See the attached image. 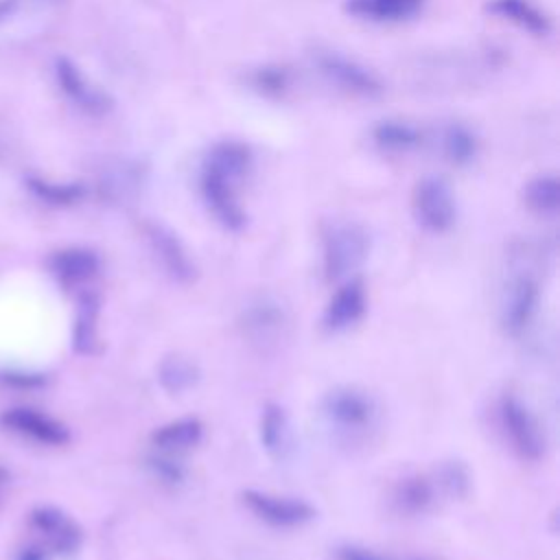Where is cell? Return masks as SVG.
Returning <instances> with one entry per match:
<instances>
[{
    "instance_id": "10",
    "label": "cell",
    "mask_w": 560,
    "mask_h": 560,
    "mask_svg": "<svg viewBox=\"0 0 560 560\" xmlns=\"http://www.w3.org/2000/svg\"><path fill=\"white\" fill-rule=\"evenodd\" d=\"M147 238L153 256L162 265V269L177 282H186L195 276V265L184 247V243L177 238L173 230H168L162 223H149L147 225Z\"/></svg>"
},
{
    "instance_id": "30",
    "label": "cell",
    "mask_w": 560,
    "mask_h": 560,
    "mask_svg": "<svg viewBox=\"0 0 560 560\" xmlns=\"http://www.w3.org/2000/svg\"><path fill=\"white\" fill-rule=\"evenodd\" d=\"M254 85L260 88L262 92H282L287 88V72L280 68H262L254 77Z\"/></svg>"
},
{
    "instance_id": "32",
    "label": "cell",
    "mask_w": 560,
    "mask_h": 560,
    "mask_svg": "<svg viewBox=\"0 0 560 560\" xmlns=\"http://www.w3.org/2000/svg\"><path fill=\"white\" fill-rule=\"evenodd\" d=\"M18 560H46V553L39 547H28L20 551Z\"/></svg>"
},
{
    "instance_id": "8",
    "label": "cell",
    "mask_w": 560,
    "mask_h": 560,
    "mask_svg": "<svg viewBox=\"0 0 560 560\" xmlns=\"http://www.w3.org/2000/svg\"><path fill=\"white\" fill-rule=\"evenodd\" d=\"M538 282L532 273H516L508 280L501 293L499 317L510 335H518L532 322L538 306Z\"/></svg>"
},
{
    "instance_id": "33",
    "label": "cell",
    "mask_w": 560,
    "mask_h": 560,
    "mask_svg": "<svg viewBox=\"0 0 560 560\" xmlns=\"http://www.w3.org/2000/svg\"><path fill=\"white\" fill-rule=\"evenodd\" d=\"M13 7H15L13 0H0V18H4L7 13H11Z\"/></svg>"
},
{
    "instance_id": "18",
    "label": "cell",
    "mask_w": 560,
    "mask_h": 560,
    "mask_svg": "<svg viewBox=\"0 0 560 560\" xmlns=\"http://www.w3.org/2000/svg\"><path fill=\"white\" fill-rule=\"evenodd\" d=\"M488 9L532 35H547L551 31V20L532 0H490Z\"/></svg>"
},
{
    "instance_id": "12",
    "label": "cell",
    "mask_w": 560,
    "mask_h": 560,
    "mask_svg": "<svg viewBox=\"0 0 560 560\" xmlns=\"http://www.w3.org/2000/svg\"><path fill=\"white\" fill-rule=\"evenodd\" d=\"M55 74H57V81H59L61 90L81 109H85L90 114H105L112 107V98L103 90L94 88L70 59L59 57L55 61Z\"/></svg>"
},
{
    "instance_id": "29",
    "label": "cell",
    "mask_w": 560,
    "mask_h": 560,
    "mask_svg": "<svg viewBox=\"0 0 560 560\" xmlns=\"http://www.w3.org/2000/svg\"><path fill=\"white\" fill-rule=\"evenodd\" d=\"M177 457L179 455H168V453L155 451V455L149 457V466L155 472V477H160L164 481H179L184 477V468Z\"/></svg>"
},
{
    "instance_id": "17",
    "label": "cell",
    "mask_w": 560,
    "mask_h": 560,
    "mask_svg": "<svg viewBox=\"0 0 560 560\" xmlns=\"http://www.w3.org/2000/svg\"><path fill=\"white\" fill-rule=\"evenodd\" d=\"M203 166L241 184L252 168V151L238 140H219L203 158Z\"/></svg>"
},
{
    "instance_id": "4",
    "label": "cell",
    "mask_w": 560,
    "mask_h": 560,
    "mask_svg": "<svg viewBox=\"0 0 560 560\" xmlns=\"http://www.w3.org/2000/svg\"><path fill=\"white\" fill-rule=\"evenodd\" d=\"M319 74L335 88L361 96V98H376L383 94V83L381 79L363 63H359L352 57H346L341 52L328 50L319 52L315 57Z\"/></svg>"
},
{
    "instance_id": "28",
    "label": "cell",
    "mask_w": 560,
    "mask_h": 560,
    "mask_svg": "<svg viewBox=\"0 0 560 560\" xmlns=\"http://www.w3.org/2000/svg\"><path fill=\"white\" fill-rule=\"evenodd\" d=\"M433 479H435L438 490H442V492L448 494V497H462V494H466L468 481H470L466 468H464L462 464H457V462H451V464L440 466V470L433 475Z\"/></svg>"
},
{
    "instance_id": "25",
    "label": "cell",
    "mask_w": 560,
    "mask_h": 560,
    "mask_svg": "<svg viewBox=\"0 0 560 560\" xmlns=\"http://www.w3.org/2000/svg\"><path fill=\"white\" fill-rule=\"evenodd\" d=\"M197 376H199V372H197L195 363L179 354L166 357L158 368V381L171 394H182V392L190 389L197 383Z\"/></svg>"
},
{
    "instance_id": "9",
    "label": "cell",
    "mask_w": 560,
    "mask_h": 560,
    "mask_svg": "<svg viewBox=\"0 0 560 560\" xmlns=\"http://www.w3.org/2000/svg\"><path fill=\"white\" fill-rule=\"evenodd\" d=\"M337 284L339 287L335 289L332 298L328 300V304L324 308V317H322L324 328L330 332H343V330L352 328L357 322H361V317L365 315V308H368V293H365L363 278L352 276Z\"/></svg>"
},
{
    "instance_id": "16",
    "label": "cell",
    "mask_w": 560,
    "mask_h": 560,
    "mask_svg": "<svg viewBox=\"0 0 560 560\" xmlns=\"http://www.w3.org/2000/svg\"><path fill=\"white\" fill-rule=\"evenodd\" d=\"M203 435V424L197 418H177L151 433V444L160 453L182 455L199 444Z\"/></svg>"
},
{
    "instance_id": "7",
    "label": "cell",
    "mask_w": 560,
    "mask_h": 560,
    "mask_svg": "<svg viewBox=\"0 0 560 560\" xmlns=\"http://www.w3.org/2000/svg\"><path fill=\"white\" fill-rule=\"evenodd\" d=\"M326 418L343 431H363L374 422L376 402L359 387H335L324 398Z\"/></svg>"
},
{
    "instance_id": "24",
    "label": "cell",
    "mask_w": 560,
    "mask_h": 560,
    "mask_svg": "<svg viewBox=\"0 0 560 560\" xmlns=\"http://www.w3.org/2000/svg\"><path fill=\"white\" fill-rule=\"evenodd\" d=\"M525 203L538 214H556L560 208V182L556 175H538L523 188Z\"/></svg>"
},
{
    "instance_id": "31",
    "label": "cell",
    "mask_w": 560,
    "mask_h": 560,
    "mask_svg": "<svg viewBox=\"0 0 560 560\" xmlns=\"http://www.w3.org/2000/svg\"><path fill=\"white\" fill-rule=\"evenodd\" d=\"M337 558L339 560H387L385 556L372 551V549H365V547H357V545H346L337 551Z\"/></svg>"
},
{
    "instance_id": "6",
    "label": "cell",
    "mask_w": 560,
    "mask_h": 560,
    "mask_svg": "<svg viewBox=\"0 0 560 560\" xmlns=\"http://www.w3.org/2000/svg\"><path fill=\"white\" fill-rule=\"evenodd\" d=\"M243 503L256 518L273 527H300L315 516V510L311 503L298 497H287V494L245 490Z\"/></svg>"
},
{
    "instance_id": "2",
    "label": "cell",
    "mask_w": 560,
    "mask_h": 560,
    "mask_svg": "<svg viewBox=\"0 0 560 560\" xmlns=\"http://www.w3.org/2000/svg\"><path fill=\"white\" fill-rule=\"evenodd\" d=\"M499 422L505 438L510 440V446L518 457L538 462L545 455V448H547L545 431L538 418L518 396L505 394L499 400Z\"/></svg>"
},
{
    "instance_id": "27",
    "label": "cell",
    "mask_w": 560,
    "mask_h": 560,
    "mask_svg": "<svg viewBox=\"0 0 560 560\" xmlns=\"http://www.w3.org/2000/svg\"><path fill=\"white\" fill-rule=\"evenodd\" d=\"M26 186L31 188V192L35 197H39V199H44L46 203H52V206H72L85 195V188L79 182L59 184V182H48V179H42V177H28Z\"/></svg>"
},
{
    "instance_id": "21",
    "label": "cell",
    "mask_w": 560,
    "mask_h": 560,
    "mask_svg": "<svg viewBox=\"0 0 560 560\" xmlns=\"http://www.w3.org/2000/svg\"><path fill=\"white\" fill-rule=\"evenodd\" d=\"M435 490L438 486L433 477L416 475L398 483L394 499L402 512L418 514V512H427L435 503Z\"/></svg>"
},
{
    "instance_id": "22",
    "label": "cell",
    "mask_w": 560,
    "mask_h": 560,
    "mask_svg": "<svg viewBox=\"0 0 560 560\" xmlns=\"http://www.w3.org/2000/svg\"><path fill=\"white\" fill-rule=\"evenodd\" d=\"M479 142L477 136L462 122H451L442 131V151L448 162L464 166L470 164L477 155Z\"/></svg>"
},
{
    "instance_id": "15",
    "label": "cell",
    "mask_w": 560,
    "mask_h": 560,
    "mask_svg": "<svg viewBox=\"0 0 560 560\" xmlns=\"http://www.w3.org/2000/svg\"><path fill=\"white\" fill-rule=\"evenodd\" d=\"M50 271L61 284L77 287L98 271V256L88 247H66L50 258Z\"/></svg>"
},
{
    "instance_id": "5",
    "label": "cell",
    "mask_w": 560,
    "mask_h": 560,
    "mask_svg": "<svg viewBox=\"0 0 560 560\" xmlns=\"http://www.w3.org/2000/svg\"><path fill=\"white\" fill-rule=\"evenodd\" d=\"M236 182L230 177L208 168L201 164L199 171V190L203 197L206 208L212 212V217L225 228V230H241L247 221V214L236 197Z\"/></svg>"
},
{
    "instance_id": "20",
    "label": "cell",
    "mask_w": 560,
    "mask_h": 560,
    "mask_svg": "<svg viewBox=\"0 0 560 560\" xmlns=\"http://www.w3.org/2000/svg\"><path fill=\"white\" fill-rule=\"evenodd\" d=\"M372 138L376 147L392 153H405L416 149L422 142V133L416 125L405 120H381L372 129Z\"/></svg>"
},
{
    "instance_id": "23",
    "label": "cell",
    "mask_w": 560,
    "mask_h": 560,
    "mask_svg": "<svg viewBox=\"0 0 560 560\" xmlns=\"http://www.w3.org/2000/svg\"><path fill=\"white\" fill-rule=\"evenodd\" d=\"M96 315H98V298L90 291H85L79 298V311L74 322V350L90 354L96 348Z\"/></svg>"
},
{
    "instance_id": "19",
    "label": "cell",
    "mask_w": 560,
    "mask_h": 560,
    "mask_svg": "<svg viewBox=\"0 0 560 560\" xmlns=\"http://www.w3.org/2000/svg\"><path fill=\"white\" fill-rule=\"evenodd\" d=\"M422 7V0H348L346 9L352 15L376 22H398L411 18Z\"/></svg>"
},
{
    "instance_id": "34",
    "label": "cell",
    "mask_w": 560,
    "mask_h": 560,
    "mask_svg": "<svg viewBox=\"0 0 560 560\" xmlns=\"http://www.w3.org/2000/svg\"><path fill=\"white\" fill-rule=\"evenodd\" d=\"M416 560H427V558H416Z\"/></svg>"
},
{
    "instance_id": "26",
    "label": "cell",
    "mask_w": 560,
    "mask_h": 560,
    "mask_svg": "<svg viewBox=\"0 0 560 560\" xmlns=\"http://www.w3.org/2000/svg\"><path fill=\"white\" fill-rule=\"evenodd\" d=\"M282 324H284L282 308L269 300H258L256 304H252V308L245 315V326L258 341L260 339L267 341L273 335H278Z\"/></svg>"
},
{
    "instance_id": "13",
    "label": "cell",
    "mask_w": 560,
    "mask_h": 560,
    "mask_svg": "<svg viewBox=\"0 0 560 560\" xmlns=\"http://www.w3.org/2000/svg\"><path fill=\"white\" fill-rule=\"evenodd\" d=\"M31 523L46 538L50 549L57 553H72L81 545L79 525L57 508H50V505L37 508L31 514Z\"/></svg>"
},
{
    "instance_id": "1",
    "label": "cell",
    "mask_w": 560,
    "mask_h": 560,
    "mask_svg": "<svg viewBox=\"0 0 560 560\" xmlns=\"http://www.w3.org/2000/svg\"><path fill=\"white\" fill-rule=\"evenodd\" d=\"M370 241L361 225L341 221L332 223L324 232V245H322V262H324V276L330 282H341L346 278L357 276L359 267L368 258Z\"/></svg>"
},
{
    "instance_id": "14",
    "label": "cell",
    "mask_w": 560,
    "mask_h": 560,
    "mask_svg": "<svg viewBox=\"0 0 560 560\" xmlns=\"http://www.w3.org/2000/svg\"><path fill=\"white\" fill-rule=\"evenodd\" d=\"M258 435L271 459H287L293 451V431L287 411L280 405H265L258 422Z\"/></svg>"
},
{
    "instance_id": "11",
    "label": "cell",
    "mask_w": 560,
    "mask_h": 560,
    "mask_svg": "<svg viewBox=\"0 0 560 560\" xmlns=\"http://www.w3.org/2000/svg\"><path fill=\"white\" fill-rule=\"evenodd\" d=\"M2 424L20 435L33 438V440H37L42 444H50V446H61L70 438L68 429L59 420H55L37 409H31V407L7 409L2 413Z\"/></svg>"
},
{
    "instance_id": "3",
    "label": "cell",
    "mask_w": 560,
    "mask_h": 560,
    "mask_svg": "<svg viewBox=\"0 0 560 560\" xmlns=\"http://www.w3.org/2000/svg\"><path fill=\"white\" fill-rule=\"evenodd\" d=\"M413 217L427 232L442 234L451 230L457 219V203L446 179L431 175L416 184Z\"/></svg>"
}]
</instances>
